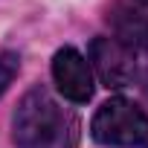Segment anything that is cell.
Wrapping results in <instances>:
<instances>
[{"mask_svg":"<svg viewBox=\"0 0 148 148\" xmlns=\"http://www.w3.org/2000/svg\"><path fill=\"white\" fill-rule=\"evenodd\" d=\"M12 142L15 148H76L79 119L61 108L47 87L35 84L12 113Z\"/></svg>","mask_w":148,"mask_h":148,"instance_id":"1","label":"cell"},{"mask_svg":"<svg viewBox=\"0 0 148 148\" xmlns=\"http://www.w3.org/2000/svg\"><path fill=\"white\" fill-rule=\"evenodd\" d=\"M90 136L99 145L136 148L148 142V113L131 99H108L90 122Z\"/></svg>","mask_w":148,"mask_h":148,"instance_id":"2","label":"cell"},{"mask_svg":"<svg viewBox=\"0 0 148 148\" xmlns=\"http://www.w3.org/2000/svg\"><path fill=\"white\" fill-rule=\"evenodd\" d=\"M87 64L110 90H122L136 79V55L116 38H93L87 49Z\"/></svg>","mask_w":148,"mask_h":148,"instance_id":"3","label":"cell"},{"mask_svg":"<svg viewBox=\"0 0 148 148\" xmlns=\"http://www.w3.org/2000/svg\"><path fill=\"white\" fill-rule=\"evenodd\" d=\"M52 82L58 87V93L76 105H84L93 99L96 82H93V70L87 64V58L76 49V47H61L52 55Z\"/></svg>","mask_w":148,"mask_h":148,"instance_id":"4","label":"cell"},{"mask_svg":"<svg viewBox=\"0 0 148 148\" xmlns=\"http://www.w3.org/2000/svg\"><path fill=\"white\" fill-rule=\"evenodd\" d=\"M110 21H113V38L119 41V44H125L128 49H148V18L145 15H139V12H131V9H125V6H116L113 9V15H110Z\"/></svg>","mask_w":148,"mask_h":148,"instance_id":"5","label":"cell"},{"mask_svg":"<svg viewBox=\"0 0 148 148\" xmlns=\"http://www.w3.org/2000/svg\"><path fill=\"white\" fill-rule=\"evenodd\" d=\"M18 73H21V55L15 49H3L0 52V96L9 90V84L15 82Z\"/></svg>","mask_w":148,"mask_h":148,"instance_id":"6","label":"cell"},{"mask_svg":"<svg viewBox=\"0 0 148 148\" xmlns=\"http://www.w3.org/2000/svg\"><path fill=\"white\" fill-rule=\"evenodd\" d=\"M139 3H142V6H145V9H148V0H139Z\"/></svg>","mask_w":148,"mask_h":148,"instance_id":"7","label":"cell"},{"mask_svg":"<svg viewBox=\"0 0 148 148\" xmlns=\"http://www.w3.org/2000/svg\"><path fill=\"white\" fill-rule=\"evenodd\" d=\"M145 90H148V73H145Z\"/></svg>","mask_w":148,"mask_h":148,"instance_id":"8","label":"cell"},{"mask_svg":"<svg viewBox=\"0 0 148 148\" xmlns=\"http://www.w3.org/2000/svg\"><path fill=\"white\" fill-rule=\"evenodd\" d=\"M145 148H148V145H145Z\"/></svg>","mask_w":148,"mask_h":148,"instance_id":"9","label":"cell"}]
</instances>
